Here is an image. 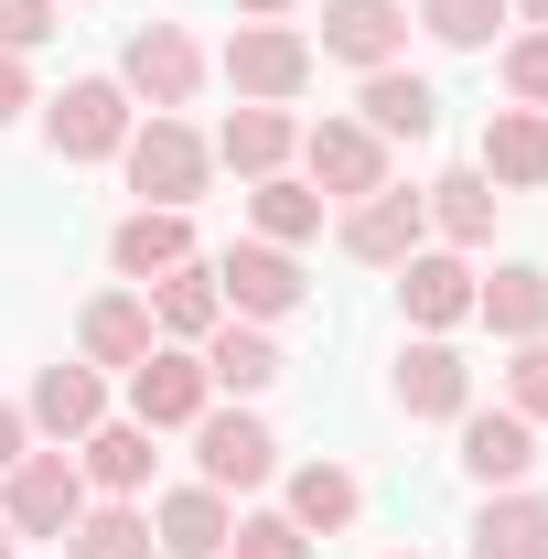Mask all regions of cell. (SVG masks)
I'll return each instance as SVG.
<instances>
[{"mask_svg":"<svg viewBox=\"0 0 548 559\" xmlns=\"http://www.w3.org/2000/svg\"><path fill=\"white\" fill-rule=\"evenodd\" d=\"M75 516H86L75 452H22V463L0 474V527H11V538H65Z\"/></svg>","mask_w":548,"mask_h":559,"instance_id":"1","label":"cell"},{"mask_svg":"<svg viewBox=\"0 0 548 559\" xmlns=\"http://www.w3.org/2000/svg\"><path fill=\"white\" fill-rule=\"evenodd\" d=\"M301 75H312V44H301L290 22H237V33H226V86H237V108L301 97Z\"/></svg>","mask_w":548,"mask_h":559,"instance_id":"2","label":"cell"},{"mask_svg":"<svg viewBox=\"0 0 548 559\" xmlns=\"http://www.w3.org/2000/svg\"><path fill=\"white\" fill-rule=\"evenodd\" d=\"M119 151H130V194H140V205H172V215L205 194V162H215L183 119H151V130H130Z\"/></svg>","mask_w":548,"mask_h":559,"instance_id":"3","label":"cell"},{"mask_svg":"<svg viewBox=\"0 0 548 559\" xmlns=\"http://www.w3.org/2000/svg\"><path fill=\"white\" fill-rule=\"evenodd\" d=\"M301 173H312V194L323 205H366L377 183H388V140L366 130V119H323V130H301Z\"/></svg>","mask_w":548,"mask_h":559,"instance_id":"4","label":"cell"},{"mask_svg":"<svg viewBox=\"0 0 548 559\" xmlns=\"http://www.w3.org/2000/svg\"><path fill=\"white\" fill-rule=\"evenodd\" d=\"M44 140H55L65 162H108V151L130 140V86H108V75H75L65 97L44 108Z\"/></svg>","mask_w":548,"mask_h":559,"instance_id":"5","label":"cell"},{"mask_svg":"<svg viewBox=\"0 0 548 559\" xmlns=\"http://www.w3.org/2000/svg\"><path fill=\"white\" fill-rule=\"evenodd\" d=\"M215 301H226V312H248V323L301 312V270H290V248H270V237L226 248V259H215Z\"/></svg>","mask_w":548,"mask_h":559,"instance_id":"6","label":"cell"},{"mask_svg":"<svg viewBox=\"0 0 548 559\" xmlns=\"http://www.w3.org/2000/svg\"><path fill=\"white\" fill-rule=\"evenodd\" d=\"M205 399H215L205 355H162V345H151V355L130 366V419H140V430H194Z\"/></svg>","mask_w":548,"mask_h":559,"instance_id":"7","label":"cell"},{"mask_svg":"<svg viewBox=\"0 0 548 559\" xmlns=\"http://www.w3.org/2000/svg\"><path fill=\"white\" fill-rule=\"evenodd\" d=\"M419 226H430V194L377 183L366 205L344 215V259H366V270H398V259H419Z\"/></svg>","mask_w":548,"mask_h":559,"instance_id":"8","label":"cell"},{"mask_svg":"<svg viewBox=\"0 0 548 559\" xmlns=\"http://www.w3.org/2000/svg\"><path fill=\"white\" fill-rule=\"evenodd\" d=\"M119 75H130V97H151V119H172L194 86H205V55L172 33V22H151V33H130V55H119Z\"/></svg>","mask_w":548,"mask_h":559,"instance_id":"9","label":"cell"},{"mask_svg":"<svg viewBox=\"0 0 548 559\" xmlns=\"http://www.w3.org/2000/svg\"><path fill=\"white\" fill-rule=\"evenodd\" d=\"M194 463H205V485H215V495H226V485L248 495V485H270L279 441H270L248 409H205V419H194Z\"/></svg>","mask_w":548,"mask_h":559,"instance_id":"10","label":"cell"},{"mask_svg":"<svg viewBox=\"0 0 548 559\" xmlns=\"http://www.w3.org/2000/svg\"><path fill=\"white\" fill-rule=\"evenodd\" d=\"M398 44H409V11L398 0H323V55H344V66H398Z\"/></svg>","mask_w":548,"mask_h":559,"instance_id":"11","label":"cell"},{"mask_svg":"<svg viewBox=\"0 0 548 559\" xmlns=\"http://www.w3.org/2000/svg\"><path fill=\"white\" fill-rule=\"evenodd\" d=\"M527 463H538V419L463 409V474H474V485H527Z\"/></svg>","mask_w":548,"mask_h":559,"instance_id":"12","label":"cell"},{"mask_svg":"<svg viewBox=\"0 0 548 559\" xmlns=\"http://www.w3.org/2000/svg\"><path fill=\"white\" fill-rule=\"evenodd\" d=\"M484 183H516V194H538L548 183V119L538 108H495L484 119V162H474Z\"/></svg>","mask_w":548,"mask_h":559,"instance_id":"13","label":"cell"},{"mask_svg":"<svg viewBox=\"0 0 548 559\" xmlns=\"http://www.w3.org/2000/svg\"><path fill=\"white\" fill-rule=\"evenodd\" d=\"M226 538H237V516H226V495H215V485H183V495L151 506V549H172V559H215Z\"/></svg>","mask_w":548,"mask_h":559,"instance_id":"14","label":"cell"},{"mask_svg":"<svg viewBox=\"0 0 548 559\" xmlns=\"http://www.w3.org/2000/svg\"><path fill=\"white\" fill-rule=\"evenodd\" d=\"M463 399H474V366L441 345V334L398 355V409H409V419H463Z\"/></svg>","mask_w":548,"mask_h":559,"instance_id":"15","label":"cell"},{"mask_svg":"<svg viewBox=\"0 0 548 559\" xmlns=\"http://www.w3.org/2000/svg\"><path fill=\"white\" fill-rule=\"evenodd\" d=\"M33 430H55V441H86L97 419H108V388H97V366H44L33 377Z\"/></svg>","mask_w":548,"mask_h":559,"instance_id":"16","label":"cell"},{"mask_svg":"<svg viewBox=\"0 0 548 559\" xmlns=\"http://www.w3.org/2000/svg\"><path fill=\"white\" fill-rule=\"evenodd\" d=\"M108 259H119V280H162V270H183V259H194V226H183L172 205H140L130 226L108 237Z\"/></svg>","mask_w":548,"mask_h":559,"instance_id":"17","label":"cell"},{"mask_svg":"<svg viewBox=\"0 0 548 559\" xmlns=\"http://www.w3.org/2000/svg\"><path fill=\"white\" fill-rule=\"evenodd\" d=\"M474 559H548V495H484L474 516Z\"/></svg>","mask_w":548,"mask_h":559,"instance_id":"18","label":"cell"},{"mask_svg":"<svg viewBox=\"0 0 548 559\" xmlns=\"http://www.w3.org/2000/svg\"><path fill=\"white\" fill-rule=\"evenodd\" d=\"M75 474L108 485V495H140L151 485V430H140V419H97V430L75 441Z\"/></svg>","mask_w":548,"mask_h":559,"instance_id":"19","label":"cell"},{"mask_svg":"<svg viewBox=\"0 0 548 559\" xmlns=\"http://www.w3.org/2000/svg\"><path fill=\"white\" fill-rule=\"evenodd\" d=\"M474 312L505 334V345H538V334H548V270H527V259H516V270H495V280L474 290Z\"/></svg>","mask_w":548,"mask_h":559,"instance_id":"20","label":"cell"},{"mask_svg":"<svg viewBox=\"0 0 548 559\" xmlns=\"http://www.w3.org/2000/svg\"><path fill=\"white\" fill-rule=\"evenodd\" d=\"M430 119H441L430 75H409V66H377V75H366V130H377V140H430Z\"/></svg>","mask_w":548,"mask_h":559,"instance_id":"21","label":"cell"},{"mask_svg":"<svg viewBox=\"0 0 548 559\" xmlns=\"http://www.w3.org/2000/svg\"><path fill=\"white\" fill-rule=\"evenodd\" d=\"M215 323H226V301H215V270H194V259H183V270L151 280V334H183V345H194V334H215Z\"/></svg>","mask_w":548,"mask_h":559,"instance_id":"22","label":"cell"},{"mask_svg":"<svg viewBox=\"0 0 548 559\" xmlns=\"http://www.w3.org/2000/svg\"><path fill=\"white\" fill-rule=\"evenodd\" d=\"M75 345H86V366H140V355H151V301H130V290H108V301H86V323H75Z\"/></svg>","mask_w":548,"mask_h":559,"instance_id":"23","label":"cell"},{"mask_svg":"<svg viewBox=\"0 0 548 559\" xmlns=\"http://www.w3.org/2000/svg\"><path fill=\"white\" fill-rule=\"evenodd\" d=\"M398 290H409V323H430V334L474 312V270H463V259H430V248L398 259Z\"/></svg>","mask_w":548,"mask_h":559,"instance_id":"24","label":"cell"},{"mask_svg":"<svg viewBox=\"0 0 548 559\" xmlns=\"http://www.w3.org/2000/svg\"><path fill=\"white\" fill-rule=\"evenodd\" d=\"M355 506H366V495H355V474H344V463H301V474H290V527H301V538L355 527Z\"/></svg>","mask_w":548,"mask_h":559,"instance_id":"25","label":"cell"},{"mask_svg":"<svg viewBox=\"0 0 548 559\" xmlns=\"http://www.w3.org/2000/svg\"><path fill=\"white\" fill-rule=\"evenodd\" d=\"M205 377L237 388V399H259V388L279 377V345L259 334V323H215V334H205Z\"/></svg>","mask_w":548,"mask_h":559,"instance_id":"26","label":"cell"},{"mask_svg":"<svg viewBox=\"0 0 548 559\" xmlns=\"http://www.w3.org/2000/svg\"><path fill=\"white\" fill-rule=\"evenodd\" d=\"M215 151H226V162H237V173H248V183H270L279 162H290V151H301V130H290V119H279V108H237V119H226V140H215Z\"/></svg>","mask_w":548,"mask_h":559,"instance_id":"27","label":"cell"},{"mask_svg":"<svg viewBox=\"0 0 548 559\" xmlns=\"http://www.w3.org/2000/svg\"><path fill=\"white\" fill-rule=\"evenodd\" d=\"M65 559H151V516L140 506H86L65 527Z\"/></svg>","mask_w":548,"mask_h":559,"instance_id":"28","label":"cell"},{"mask_svg":"<svg viewBox=\"0 0 548 559\" xmlns=\"http://www.w3.org/2000/svg\"><path fill=\"white\" fill-rule=\"evenodd\" d=\"M430 226L463 237V248H484V237H495V183H484V173H441V183H430Z\"/></svg>","mask_w":548,"mask_h":559,"instance_id":"29","label":"cell"},{"mask_svg":"<svg viewBox=\"0 0 548 559\" xmlns=\"http://www.w3.org/2000/svg\"><path fill=\"white\" fill-rule=\"evenodd\" d=\"M259 237H270V248L323 237V194H312V183H290V173H270V183H259Z\"/></svg>","mask_w":548,"mask_h":559,"instance_id":"30","label":"cell"},{"mask_svg":"<svg viewBox=\"0 0 548 559\" xmlns=\"http://www.w3.org/2000/svg\"><path fill=\"white\" fill-rule=\"evenodd\" d=\"M419 22H430L441 44H463V55H474V44H495V22H505V0H419Z\"/></svg>","mask_w":548,"mask_h":559,"instance_id":"31","label":"cell"},{"mask_svg":"<svg viewBox=\"0 0 548 559\" xmlns=\"http://www.w3.org/2000/svg\"><path fill=\"white\" fill-rule=\"evenodd\" d=\"M237 559H312V538L290 527V516H237V538H226Z\"/></svg>","mask_w":548,"mask_h":559,"instance_id":"32","label":"cell"},{"mask_svg":"<svg viewBox=\"0 0 548 559\" xmlns=\"http://www.w3.org/2000/svg\"><path fill=\"white\" fill-rule=\"evenodd\" d=\"M505 86H516V108H548V33L505 44Z\"/></svg>","mask_w":548,"mask_h":559,"instance_id":"33","label":"cell"},{"mask_svg":"<svg viewBox=\"0 0 548 559\" xmlns=\"http://www.w3.org/2000/svg\"><path fill=\"white\" fill-rule=\"evenodd\" d=\"M55 33V0H0V55H33Z\"/></svg>","mask_w":548,"mask_h":559,"instance_id":"34","label":"cell"},{"mask_svg":"<svg viewBox=\"0 0 548 559\" xmlns=\"http://www.w3.org/2000/svg\"><path fill=\"white\" fill-rule=\"evenodd\" d=\"M505 388H516V419H548V334L505 366Z\"/></svg>","mask_w":548,"mask_h":559,"instance_id":"35","label":"cell"},{"mask_svg":"<svg viewBox=\"0 0 548 559\" xmlns=\"http://www.w3.org/2000/svg\"><path fill=\"white\" fill-rule=\"evenodd\" d=\"M33 108V75H22V55H0V119H22Z\"/></svg>","mask_w":548,"mask_h":559,"instance_id":"36","label":"cell"},{"mask_svg":"<svg viewBox=\"0 0 548 559\" xmlns=\"http://www.w3.org/2000/svg\"><path fill=\"white\" fill-rule=\"evenodd\" d=\"M22 430H33V419H22V409H0V474L22 463Z\"/></svg>","mask_w":548,"mask_h":559,"instance_id":"37","label":"cell"},{"mask_svg":"<svg viewBox=\"0 0 548 559\" xmlns=\"http://www.w3.org/2000/svg\"><path fill=\"white\" fill-rule=\"evenodd\" d=\"M237 11H259V22H279V11H290V0H237Z\"/></svg>","mask_w":548,"mask_h":559,"instance_id":"38","label":"cell"},{"mask_svg":"<svg viewBox=\"0 0 548 559\" xmlns=\"http://www.w3.org/2000/svg\"><path fill=\"white\" fill-rule=\"evenodd\" d=\"M516 11H527V22H548V0H516Z\"/></svg>","mask_w":548,"mask_h":559,"instance_id":"39","label":"cell"},{"mask_svg":"<svg viewBox=\"0 0 548 559\" xmlns=\"http://www.w3.org/2000/svg\"><path fill=\"white\" fill-rule=\"evenodd\" d=\"M0 559H11V527H0Z\"/></svg>","mask_w":548,"mask_h":559,"instance_id":"40","label":"cell"},{"mask_svg":"<svg viewBox=\"0 0 548 559\" xmlns=\"http://www.w3.org/2000/svg\"><path fill=\"white\" fill-rule=\"evenodd\" d=\"M409 559H419V549H409Z\"/></svg>","mask_w":548,"mask_h":559,"instance_id":"41","label":"cell"}]
</instances>
